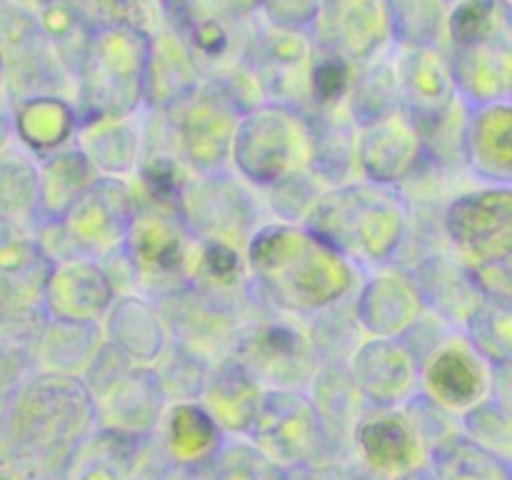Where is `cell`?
<instances>
[{"label":"cell","instance_id":"1","mask_svg":"<svg viewBox=\"0 0 512 480\" xmlns=\"http://www.w3.org/2000/svg\"><path fill=\"white\" fill-rule=\"evenodd\" d=\"M253 298L275 313L308 320L358 293L365 268L313 228L268 220L245 250Z\"/></svg>","mask_w":512,"mask_h":480},{"label":"cell","instance_id":"2","mask_svg":"<svg viewBox=\"0 0 512 480\" xmlns=\"http://www.w3.org/2000/svg\"><path fill=\"white\" fill-rule=\"evenodd\" d=\"M305 225L363 268H383L403 253L410 208L400 188L358 178L325 190Z\"/></svg>","mask_w":512,"mask_h":480},{"label":"cell","instance_id":"3","mask_svg":"<svg viewBox=\"0 0 512 480\" xmlns=\"http://www.w3.org/2000/svg\"><path fill=\"white\" fill-rule=\"evenodd\" d=\"M148 113L153 120H145V130L160 138L158 145L178 155L193 173L233 168V143L243 108L223 80L203 78L173 105Z\"/></svg>","mask_w":512,"mask_h":480},{"label":"cell","instance_id":"4","mask_svg":"<svg viewBox=\"0 0 512 480\" xmlns=\"http://www.w3.org/2000/svg\"><path fill=\"white\" fill-rule=\"evenodd\" d=\"M150 33L130 25H95L78 70L80 118H125L145 108Z\"/></svg>","mask_w":512,"mask_h":480},{"label":"cell","instance_id":"5","mask_svg":"<svg viewBox=\"0 0 512 480\" xmlns=\"http://www.w3.org/2000/svg\"><path fill=\"white\" fill-rule=\"evenodd\" d=\"M313 163L315 135L308 113L275 103L243 113L233 143V170L245 183L268 190L313 173Z\"/></svg>","mask_w":512,"mask_h":480},{"label":"cell","instance_id":"6","mask_svg":"<svg viewBox=\"0 0 512 480\" xmlns=\"http://www.w3.org/2000/svg\"><path fill=\"white\" fill-rule=\"evenodd\" d=\"M120 250L133 268L138 290L150 298L185 288L198 273L200 240L175 203L138 195V210Z\"/></svg>","mask_w":512,"mask_h":480},{"label":"cell","instance_id":"7","mask_svg":"<svg viewBox=\"0 0 512 480\" xmlns=\"http://www.w3.org/2000/svg\"><path fill=\"white\" fill-rule=\"evenodd\" d=\"M168 323L170 340L208 365L233 355L240 330L265 308L248 295H228L190 283L153 298Z\"/></svg>","mask_w":512,"mask_h":480},{"label":"cell","instance_id":"8","mask_svg":"<svg viewBox=\"0 0 512 480\" xmlns=\"http://www.w3.org/2000/svg\"><path fill=\"white\" fill-rule=\"evenodd\" d=\"M233 358H238L270 390H295L310 383L320 368V355L308 325L298 318L263 308L240 330Z\"/></svg>","mask_w":512,"mask_h":480},{"label":"cell","instance_id":"9","mask_svg":"<svg viewBox=\"0 0 512 480\" xmlns=\"http://www.w3.org/2000/svg\"><path fill=\"white\" fill-rule=\"evenodd\" d=\"M253 185L238 173H195L180 195V213L200 243H220L248 250L263 220Z\"/></svg>","mask_w":512,"mask_h":480},{"label":"cell","instance_id":"10","mask_svg":"<svg viewBox=\"0 0 512 480\" xmlns=\"http://www.w3.org/2000/svg\"><path fill=\"white\" fill-rule=\"evenodd\" d=\"M448 248L478 270L512 260V185H493L455 195L443 210Z\"/></svg>","mask_w":512,"mask_h":480},{"label":"cell","instance_id":"11","mask_svg":"<svg viewBox=\"0 0 512 480\" xmlns=\"http://www.w3.org/2000/svg\"><path fill=\"white\" fill-rule=\"evenodd\" d=\"M318 40L313 30L265 23L255 30L245 63L258 78L265 100L308 113L313 108V70Z\"/></svg>","mask_w":512,"mask_h":480},{"label":"cell","instance_id":"12","mask_svg":"<svg viewBox=\"0 0 512 480\" xmlns=\"http://www.w3.org/2000/svg\"><path fill=\"white\" fill-rule=\"evenodd\" d=\"M138 210V190L133 180L100 175L58 220L70 248V260H103L125 243L133 215Z\"/></svg>","mask_w":512,"mask_h":480},{"label":"cell","instance_id":"13","mask_svg":"<svg viewBox=\"0 0 512 480\" xmlns=\"http://www.w3.org/2000/svg\"><path fill=\"white\" fill-rule=\"evenodd\" d=\"M313 35L320 50L353 68L375 63L395 43L390 0H323Z\"/></svg>","mask_w":512,"mask_h":480},{"label":"cell","instance_id":"14","mask_svg":"<svg viewBox=\"0 0 512 480\" xmlns=\"http://www.w3.org/2000/svg\"><path fill=\"white\" fill-rule=\"evenodd\" d=\"M395 73H398L400 113L408 115L423 135L443 123L463 100L455 83L448 48L400 45Z\"/></svg>","mask_w":512,"mask_h":480},{"label":"cell","instance_id":"15","mask_svg":"<svg viewBox=\"0 0 512 480\" xmlns=\"http://www.w3.org/2000/svg\"><path fill=\"white\" fill-rule=\"evenodd\" d=\"M420 385L438 405L468 410L493 388V365L465 330L453 328L420 360Z\"/></svg>","mask_w":512,"mask_h":480},{"label":"cell","instance_id":"16","mask_svg":"<svg viewBox=\"0 0 512 480\" xmlns=\"http://www.w3.org/2000/svg\"><path fill=\"white\" fill-rule=\"evenodd\" d=\"M418 280L403 265H383L365 275L355 293V315L365 335L403 338L428 313Z\"/></svg>","mask_w":512,"mask_h":480},{"label":"cell","instance_id":"17","mask_svg":"<svg viewBox=\"0 0 512 480\" xmlns=\"http://www.w3.org/2000/svg\"><path fill=\"white\" fill-rule=\"evenodd\" d=\"M428 165L423 133L405 113L358 130L360 178L385 188H400Z\"/></svg>","mask_w":512,"mask_h":480},{"label":"cell","instance_id":"18","mask_svg":"<svg viewBox=\"0 0 512 480\" xmlns=\"http://www.w3.org/2000/svg\"><path fill=\"white\" fill-rule=\"evenodd\" d=\"M320 415L298 390H265L253 423L260 450L275 463H303L318 448Z\"/></svg>","mask_w":512,"mask_h":480},{"label":"cell","instance_id":"19","mask_svg":"<svg viewBox=\"0 0 512 480\" xmlns=\"http://www.w3.org/2000/svg\"><path fill=\"white\" fill-rule=\"evenodd\" d=\"M348 368L365 398L378 408H393L420 385V358L403 338L365 335L348 358Z\"/></svg>","mask_w":512,"mask_h":480},{"label":"cell","instance_id":"20","mask_svg":"<svg viewBox=\"0 0 512 480\" xmlns=\"http://www.w3.org/2000/svg\"><path fill=\"white\" fill-rule=\"evenodd\" d=\"M118 300L103 260L75 258L53 265L45 280V305L58 320L103 323Z\"/></svg>","mask_w":512,"mask_h":480},{"label":"cell","instance_id":"21","mask_svg":"<svg viewBox=\"0 0 512 480\" xmlns=\"http://www.w3.org/2000/svg\"><path fill=\"white\" fill-rule=\"evenodd\" d=\"M408 270L418 280L428 308L453 328H465L488 298L475 270L450 248L423 255Z\"/></svg>","mask_w":512,"mask_h":480},{"label":"cell","instance_id":"22","mask_svg":"<svg viewBox=\"0 0 512 480\" xmlns=\"http://www.w3.org/2000/svg\"><path fill=\"white\" fill-rule=\"evenodd\" d=\"M455 83L473 108L512 100V30L448 45Z\"/></svg>","mask_w":512,"mask_h":480},{"label":"cell","instance_id":"23","mask_svg":"<svg viewBox=\"0 0 512 480\" xmlns=\"http://www.w3.org/2000/svg\"><path fill=\"white\" fill-rule=\"evenodd\" d=\"M245 23V18H235L208 0L188 23L180 25L178 30L193 48L205 78L220 80L245 63L255 35Z\"/></svg>","mask_w":512,"mask_h":480},{"label":"cell","instance_id":"24","mask_svg":"<svg viewBox=\"0 0 512 480\" xmlns=\"http://www.w3.org/2000/svg\"><path fill=\"white\" fill-rule=\"evenodd\" d=\"M198 58L173 23L163 20L150 33L145 110H165L203 80Z\"/></svg>","mask_w":512,"mask_h":480},{"label":"cell","instance_id":"25","mask_svg":"<svg viewBox=\"0 0 512 480\" xmlns=\"http://www.w3.org/2000/svg\"><path fill=\"white\" fill-rule=\"evenodd\" d=\"M105 340L140 365H155L170 348V330L150 295H118L103 318Z\"/></svg>","mask_w":512,"mask_h":480},{"label":"cell","instance_id":"26","mask_svg":"<svg viewBox=\"0 0 512 480\" xmlns=\"http://www.w3.org/2000/svg\"><path fill=\"white\" fill-rule=\"evenodd\" d=\"M78 148L105 178L133 180L145 155V120H140V113L83 120Z\"/></svg>","mask_w":512,"mask_h":480},{"label":"cell","instance_id":"27","mask_svg":"<svg viewBox=\"0 0 512 480\" xmlns=\"http://www.w3.org/2000/svg\"><path fill=\"white\" fill-rule=\"evenodd\" d=\"M200 398L215 423L230 430H248L258 418L265 388L238 358L228 355L208 368Z\"/></svg>","mask_w":512,"mask_h":480},{"label":"cell","instance_id":"28","mask_svg":"<svg viewBox=\"0 0 512 480\" xmlns=\"http://www.w3.org/2000/svg\"><path fill=\"white\" fill-rule=\"evenodd\" d=\"M468 170L493 185H512V100L470 110Z\"/></svg>","mask_w":512,"mask_h":480},{"label":"cell","instance_id":"29","mask_svg":"<svg viewBox=\"0 0 512 480\" xmlns=\"http://www.w3.org/2000/svg\"><path fill=\"white\" fill-rule=\"evenodd\" d=\"M315 135L313 173L328 188L360 178L358 168V125L350 118L345 103L308 110Z\"/></svg>","mask_w":512,"mask_h":480},{"label":"cell","instance_id":"30","mask_svg":"<svg viewBox=\"0 0 512 480\" xmlns=\"http://www.w3.org/2000/svg\"><path fill=\"white\" fill-rule=\"evenodd\" d=\"M355 435L365 458L380 468H405L418 455V430L403 413L390 408L365 415Z\"/></svg>","mask_w":512,"mask_h":480},{"label":"cell","instance_id":"31","mask_svg":"<svg viewBox=\"0 0 512 480\" xmlns=\"http://www.w3.org/2000/svg\"><path fill=\"white\" fill-rule=\"evenodd\" d=\"M80 110L70 100L58 98V95H45V98H33L20 110V135L30 148L40 153H58L70 138L78 135Z\"/></svg>","mask_w":512,"mask_h":480},{"label":"cell","instance_id":"32","mask_svg":"<svg viewBox=\"0 0 512 480\" xmlns=\"http://www.w3.org/2000/svg\"><path fill=\"white\" fill-rule=\"evenodd\" d=\"M345 108H348L350 118L355 120L358 128H368V125L400 113L395 63L375 60V63L358 68L348 90V98H345Z\"/></svg>","mask_w":512,"mask_h":480},{"label":"cell","instance_id":"33","mask_svg":"<svg viewBox=\"0 0 512 480\" xmlns=\"http://www.w3.org/2000/svg\"><path fill=\"white\" fill-rule=\"evenodd\" d=\"M100 178L98 168L88 160L80 148L58 150L48 158L40 178V200L45 213L55 220L63 218L70 205Z\"/></svg>","mask_w":512,"mask_h":480},{"label":"cell","instance_id":"34","mask_svg":"<svg viewBox=\"0 0 512 480\" xmlns=\"http://www.w3.org/2000/svg\"><path fill=\"white\" fill-rule=\"evenodd\" d=\"M395 43L410 48H448L450 10L448 0H390Z\"/></svg>","mask_w":512,"mask_h":480},{"label":"cell","instance_id":"35","mask_svg":"<svg viewBox=\"0 0 512 480\" xmlns=\"http://www.w3.org/2000/svg\"><path fill=\"white\" fill-rule=\"evenodd\" d=\"M465 333L490 365L512 363V300L490 295L483 300Z\"/></svg>","mask_w":512,"mask_h":480},{"label":"cell","instance_id":"36","mask_svg":"<svg viewBox=\"0 0 512 480\" xmlns=\"http://www.w3.org/2000/svg\"><path fill=\"white\" fill-rule=\"evenodd\" d=\"M220 445V430L213 415L193 403H178L170 410V450L180 463H200Z\"/></svg>","mask_w":512,"mask_h":480},{"label":"cell","instance_id":"37","mask_svg":"<svg viewBox=\"0 0 512 480\" xmlns=\"http://www.w3.org/2000/svg\"><path fill=\"white\" fill-rule=\"evenodd\" d=\"M473 105L460 100L453 113L423 135L428 150V165L438 170L468 168V125Z\"/></svg>","mask_w":512,"mask_h":480},{"label":"cell","instance_id":"38","mask_svg":"<svg viewBox=\"0 0 512 480\" xmlns=\"http://www.w3.org/2000/svg\"><path fill=\"white\" fill-rule=\"evenodd\" d=\"M325 190H328V185L318 175L303 173L285 180V183L273 185V188L263 190V193L268 195L270 213L275 215V220L305 225Z\"/></svg>","mask_w":512,"mask_h":480},{"label":"cell","instance_id":"39","mask_svg":"<svg viewBox=\"0 0 512 480\" xmlns=\"http://www.w3.org/2000/svg\"><path fill=\"white\" fill-rule=\"evenodd\" d=\"M465 428L473 443L493 455H512V415L498 403H478L468 408Z\"/></svg>","mask_w":512,"mask_h":480},{"label":"cell","instance_id":"40","mask_svg":"<svg viewBox=\"0 0 512 480\" xmlns=\"http://www.w3.org/2000/svg\"><path fill=\"white\" fill-rule=\"evenodd\" d=\"M158 0H83L93 25H130L153 33L158 28Z\"/></svg>","mask_w":512,"mask_h":480},{"label":"cell","instance_id":"41","mask_svg":"<svg viewBox=\"0 0 512 480\" xmlns=\"http://www.w3.org/2000/svg\"><path fill=\"white\" fill-rule=\"evenodd\" d=\"M355 73H358V68L340 60L338 55L325 53L318 45V60H315L313 70V108H330V105L345 103Z\"/></svg>","mask_w":512,"mask_h":480},{"label":"cell","instance_id":"42","mask_svg":"<svg viewBox=\"0 0 512 480\" xmlns=\"http://www.w3.org/2000/svg\"><path fill=\"white\" fill-rule=\"evenodd\" d=\"M220 480H280V468L268 453L248 445L225 448L218 463Z\"/></svg>","mask_w":512,"mask_h":480},{"label":"cell","instance_id":"43","mask_svg":"<svg viewBox=\"0 0 512 480\" xmlns=\"http://www.w3.org/2000/svg\"><path fill=\"white\" fill-rule=\"evenodd\" d=\"M323 0H263L260 13L270 25L313 30Z\"/></svg>","mask_w":512,"mask_h":480},{"label":"cell","instance_id":"44","mask_svg":"<svg viewBox=\"0 0 512 480\" xmlns=\"http://www.w3.org/2000/svg\"><path fill=\"white\" fill-rule=\"evenodd\" d=\"M478 280L485 288V293L500 295V298L512 300V260L503 265H495V268L478 270Z\"/></svg>","mask_w":512,"mask_h":480},{"label":"cell","instance_id":"45","mask_svg":"<svg viewBox=\"0 0 512 480\" xmlns=\"http://www.w3.org/2000/svg\"><path fill=\"white\" fill-rule=\"evenodd\" d=\"M158 3H160V13L165 15V20L173 23L175 28H180V25L188 23V20L193 18V15L198 13L208 0H158Z\"/></svg>","mask_w":512,"mask_h":480},{"label":"cell","instance_id":"46","mask_svg":"<svg viewBox=\"0 0 512 480\" xmlns=\"http://www.w3.org/2000/svg\"><path fill=\"white\" fill-rule=\"evenodd\" d=\"M493 390L498 398L495 403L512 415V363L493 365Z\"/></svg>","mask_w":512,"mask_h":480},{"label":"cell","instance_id":"47","mask_svg":"<svg viewBox=\"0 0 512 480\" xmlns=\"http://www.w3.org/2000/svg\"><path fill=\"white\" fill-rule=\"evenodd\" d=\"M210 3H213L215 8L225 10V13L235 15V18H245V20L263 8V0H210Z\"/></svg>","mask_w":512,"mask_h":480},{"label":"cell","instance_id":"48","mask_svg":"<svg viewBox=\"0 0 512 480\" xmlns=\"http://www.w3.org/2000/svg\"><path fill=\"white\" fill-rule=\"evenodd\" d=\"M448 3H450V5H455V3H460V0H448Z\"/></svg>","mask_w":512,"mask_h":480},{"label":"cell","instance_id":"49","mask_svg":"<svg viewBox=\"0 0 512 480\" xmlns=\"http://www.w3.org/2000/svg\"><path fill=\"white\" fill-rule=\"evenodd\" d=\"M508 5H510V10H512V0H508Z\"/></svg>","mask_w":512,"mask_h":480}]
</instances>
